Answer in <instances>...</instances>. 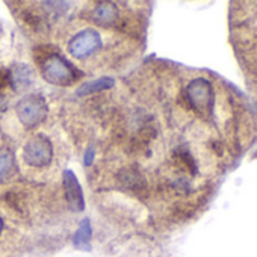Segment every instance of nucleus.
<instances>
[{"instance_id":"nucleus-5","label":"nucleus","mask_w":257,"mask_h":257,"mask_svg":"<svg viewBox=\"0 0 257 257\" xmlns=\"http://www.w3.org/2000/svg\"><path fill=\"white\" fill-rule=\"evenodd\" d=\"M100 46H101V38L98 32L94 29H85L71 38V41L68 43V52L71 56L77 59H83L91 56L94 52H97Z\"/></svg>"},{"instance_id":"nucleus-11","label":"nucleus","mask_w":257,"mask_h":257,"mask_svg":"<svg viewBox=\"0 0 257 257\" xmlns=\"http://www.w3.org/2000/svg\"><path fill=\"white\" fill-rule=\"evenodd\" d=\"M94 156H95V149L94 147H89L86 152H85V156H83V164L86 167H91L92 162H94Z\"/></svg>"},{"instance_id":"nucleus-7","label":"nucleus","mask_w":257,"mask_h":257,"mask_svg":"<svg viewBox=\"0 0 257 257\" xmlns=\"http://www.w3.org/2000/svg\"><path fill=\"white\" fill-rule=\"evenodd\" d=\"M91 237H92L91 221L88 218H85L80 221V224L73 236V245L80 251H91Z\"/></svg>"},{"instance_id":"nucleus-2","label":"nucleus","mask_w":257,"mask_h":257,"mask_svg":"<svg viewBox=\"0 0 257 257\" xmlns=\"http://www.w3.org/2000/svg\"><path fill=\"white\" fill-rule=\"evenodd\" d=\"M186 97L192 109L200 115H210L213 110V86L207 79L198 77L189 82Z\"/></svg>"},{"instance_id":"nucleus-12","label":"nucleus","mask_w":257,"mask_h":257,"mask_svg":"<svg viewBox=\"0 0 257 257\" xmlns=\"http://www.w3.org/2000/svg\"><path fill=\"white\" fill-rule=\"evenodd\" d=\"M2 230H4V221H2V218H0V233H2Z\"/></svg>"},{"instance_id":"nucleus-6","label":"nucleus","mask_w":257,"mask_h":257,"mask_svg":"<svg viewBox=\"0 0 257 257\" xmlns=\"http://www.w3.org/2000/svg\"><path fill=\"white\" fill-rule=\"evenodd\" d=\"M62 185H64V194L68 207L74 212H82L85 209L83 191L76 174L71 170H65L62 173Z\"/></svg>"},{"instance_id":"nucleus-9","label":"nucleus","mask_w":257,"mask_h":257,"mask_svg":"<svg viewBox=\"0 0 257 257\" xmlns=\"http://www.w3.org/2000/svg\"><path fill=\"white\" fill-rule=\"evenodd\" d=\"M116 17H118V10L112 2H100L94 10V19L100 25H110L116 20Z\"/></svg>"},{"instance_id":"nucleus-10","label":"nucleus","mask_w":257,"mask_h":257,"mask_svg":"<svg viewBox=\"0 0 257 257\" xmlns=\"http://www.w3.org/2000/svg\"><path fill=\"white\" fill-rule=\"evenodd\" d=\"M14 165L16 162H14L13 155L5 149H0V179L8 177L13 173Z\"/></svg>"},{"instance_id":"nucleus-3","label":"nucleus","mask_w":257,"mask_h":257,"mask_svg":"<svg viewBox=\"0 0 257 257\" xmlns=\"http://www.w3.org/2000/svg\"><path fill=\"white\" fill-rule=\"evenodd\" d=\"M17 116L25 127H35L47 116V103L38 94H29L23 97L17 104Z\"/></svg>"},{"instance_id":"nucleus-8","label":"nucleus","mask_w":257,"mask_h":257,"mask_svg":"<svg viewBox=\"0 0 257 257\" xmlns=\"http://www.w3.org/2000/svg\"><path fill=\"white\" fill-rule=\"evenodd\" d=\"M113 83H115V80L112 77L103 76V77H98V79L82 83L76 89V95L77 97H85V95H89V94H94V92H101V91L110 89L113 86Z\"/></svg>"},{"instance_id":"nucleus-4","label":"nucleus","mask_w":257,"mask_h":257,"mask_svg":"<svg viewBox=\"0 0 257 257\" xmlns=\"http://www.w3.org/2000/svg\"><path fill=\"white\" fill-rule=\"evenodd\" d=\"M53 158V147L52 143L43 137H34L23 150V159L31 167H47L52 162Z\"/></svg>"},{"instance_id":"nucleus-1","label":"nucleus","mask_w":257,"mask_h":257,"mask_svg":"<svg viewBox=\"0 0 257 257\" xmlns=\"http://www.w3.org/2000/svg\"><path fill=\"white\" fill-rule=\"evenodd\" d=\"M41 73H43V77L49 83H53L58 86H68L77 79V76H80L76 67H73L65 58L59 55L47 56L46 61L43 62Z\"/></svg>"}]
</instances>
